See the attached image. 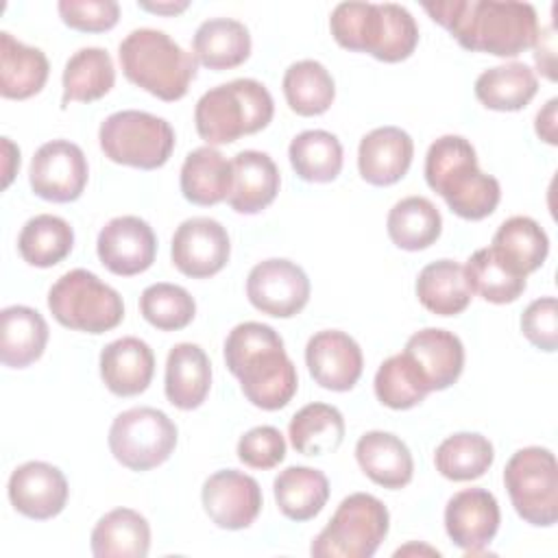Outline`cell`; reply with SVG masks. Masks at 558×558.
I'll list each match as a JSON object with an SVG mask.
<instances>
[{"label":"cell","instance_id":"3","mask_svg":"<svg viewBox=\"0 0 558 558\" xmlns=\"http://www.w3.org/2000/svg\"><path fill=\"white\" fill-rule=\"evenodd\" d=\"M425 181L464 220L490 216L501 198L499 181L477 166L473 144L462 135H442L427 148Z\"/></svg>","mask_w":558,"mask_h":558},{"label":"cell","instance_id":"11","mask_svg":"<svg viewBox=\"0 0 558 558\" xmlns=\"http://www.w3.org/2000/svg\"><path fill=\"white\" fill-rule=\"evenodd\" d=\"M177 425L172 418L148 405L120 412L109 427L111 456L131 471H150L163 464L177 447Z\"/></svg>","mask_w":558,"mask_h":558},{"label":"cell","instance_id":"14","mask_svg":"<svg viewBox=\"0 0 558 558\" xmlns=\"http://www.w3.org/2000/svg\"><path fill=\"white\" fill-rule=\"evenodd\" d=\"M231 255V242L227 229L207 216H194L183 220L170 246L174 268L192 279H207L220 272Z\"/></svg>","mask_w":558,"mask_h":558},{"label":"cell","instance_id":"48","mask_svg":"<svg viewBox=\"0 0 558 558\" xmlns=\"http://www.w3.org/2000/svg\"><path fill=\"white\" fill-rule=\"evenodd\" d=\"M556 109H558V98H549L547 105L536 113V122H534V129H536V135L556 146L558 144V116H556Z\"/></svg>","mask_w":558,"mask_h":558},{"label":"cell","instance_id":"21","mask_svg":"<svg viewBox=\"0 0 558 558\" xmlns=\"http://www.w3.org/2000/svg\"><path fill=\"white\" fill-rule=\"evenodd\" d=\"M403 353L416 366L432 392L453 386L464 368L462 340L447 329L425 327L412 333Z\"/></svg>","mask_w":558,"mask_h":558},{"label":"cell","instance_id":"45","mask_svg":"<svg viewBox=\"0 0 558 558\" xmlns=\"http://www.w3.org/2000/svg\"><path fill=\"white\" fill-rule=\"evenodd\" d=\"M57 11L65 26L81 33H105L120 20V4L113 0H61Z\"/></svg>","mask_w":558,"mask_h":558},{"label":"cell","instance_id":"25","mask_svg":"<svg viewBox=\"0 0 558 558\" xmlns=\"http://www.w3.org/2000/svg\"><path fill=\"white\" fill-rule=\"evenodd\" d=\"M211 388V364L207 353L194 342H179L166 360V399L179 410L203 405Z\"/></svg>","mask_w":558,"mask_h":558},{"label":"cell","instance_id":"10","mask_svg":"<svg viewBox=\"0 0 558 558\" xmlns=\"http://www.w3.org/2000/svg\"><path fill=\"white\" fill-rule=\"evenodd\" d=\"M504 484L517 514L534 527L558 521V462L545 447H523L504 469Z\"/></svg>","mask_w":558,"mask_h":558},{"label":"cell","instance_id":"38","mask_svg":"<svg viewBox=\"0 0 558 558\" xmlns=\"http://www.w3.org/2000/svg\"><path fill=\"white\" fill-rule=\"evenodd\" d=\"M490 248H495L514 270L527 277L547 259L549 240L534 218L512 216L499 225Z\"/></svg>","mask_w":558,"mask_h":558},{"label":"cell","instance_id":"12","mask_svg":"<svg viewBox=\"0 0 558 558\" xmlns=\"http://www.w3.org/2000/svg\"><path fill=\"white\" fill-rule=\"evenodd\" d=\"M89 168L85 153L70 140L41 144L28 168L31 190L50 203H72L81 198L87 185Z\"/></svg>","mask_w":558,"mask_h":558},{"label":"cell","instance_id":"34","mask_svg":"<svg viewBox=\"0 0 558 558\" xmlns=\"http://www.w3.org/2000/svg\"><path fill=\"white\" fill-rule=\"evenodd\" d=\"M61 105L94 102L107 96L116 83V68L105 48L89 46L76 50L63 68Z\"/></svg>","mask_w":558,"mask_h":558},{"label":"cell","instance_id":"36","mask_svg":"<svg viewBox=\"0 0 558 558\" xmlns=\"http://www.w3.org/2000/svg\"><path fill=\"white\" fill-rule=\"evenodd\" d=\"M288 436L303 456L333 453L344 440V416L329 403H307L290 418Z\"/></svg>","mask_w":558,"mask_h":558},{"label":"cell","instance_id":"2","mask_svg":"<svg viewBox=\"0 0 558 558\" xmlns=\"http://www.w3.org/2000/svg\"><path fill=\"white\" fill-rule=\"evenodd\" d=\"M225 362L255 408L281 410L296 395V366L270 325L257 320L235 325L225 340Z\"/></svg>","mask_w":558,"mask_h":558},{"label":"cell","instance_id":"46","mask_svg":"<svg viewBox=\"0 0 558 558\" xmlns=\"http://www.w3.org/2000/svg\"><path fill=\"white\" fill-rule=\"evenodd\" d=\"M238 458L251 469L268 471L286 458V440L272 425H257L238 440Z\"/></svg>","mask_w":558,"mask_h":558},{"label":"cell","instance_id":"33","mask_svg":"<svg viewBox=\"0 0 558 558\" xmlns=\"http://www.w3.org/2000/svg\"><path fill=\"white\" fill-rule=\"evenodd\" d=\"M536 92V72L521 61L488 68L475 78V98L493 111H519Z\"/></svg>","mask_w":558,"mask_h":558},{"label":"cell","instance_id":"39","mask_svg":"<svg viewBox=\"0 0 558 558\" xmlns=\"http://www.w3.org/2000/svg\"><path fill=\"white\" fill-rule=\"evenodd\" d=\"M74 246V231L68 220L52 214H39L24 222L17 235L22 259L35 268H50L63 262Z\"/></svg>","mask_w":558,"mask_h":558},{"label":"cell","instance_id":"43","mask_svg":"<svg viewBox=\"0 0 558 558\" xmlns=\"http://www.w3.org/2000/svg\"><path fill=\"white\" fill-rule=\"evenodd\" d=\"M373 386L379 403L390 410H410L432 392L403 351L379 364Z\"/></svg>","mask_w":558,"mask_h":558},{"label":"cell","instance_id":"19","mask_svg":"<svg viewBox=\"0 0 558 558\" xmlns=\"http://www.w3.org/2000/svg\"><path fill=\"white\" fill-rule=\"evenodd\" d=\"M9 501L11 506L35 521L57 517L68 504V480L65 475L41 460L20 464L9 477Z\"/></svg>","mask_w":558,"mask_h":558},{"label":"cell","instance_id":"32","mask_svg":"<svg viewBox=\"0 0 558 558\" xmlns=\"http://www.w3.org/2000/svg\"><path fill=\"white\" fill-rule=\"evenodd\" d=\"M275 501L279 512L290 521L314 519L329 499V480L323 471L312 466H288L275 482Z\"/></svg>","mask_w":558,"mask_h":558},{"label":"cell","instance_id":"44","mask_svg":"<svg viewBox=\"0 0 558 558\" xmlns=\"http://www.w3.org/2000/svg\"><path fill=\"white\" fill-rule=\"evenodd\" d=\"M140 312L153 327L161 331H179L196 316V301L177 283H153L140 296Z\"/></svg>","mask_w":558,"mask_h":558},{"label":"cell","instance_id":"22","mask_svg":"<svg viewBox=\"0 0 558 558\" xmlns=\"http://www.w3.org/2000/svg\"><path fill=\"white\" fill-rule=\"evenodd\" d=\"M155 375L153 349L135 338L124 336L100 351V377L109 392L118 397L142 395Z\"/></svg>","mask_w":558,"mask_h":558},{"label":"cell","instance_id":"31","mask_svg":"<svg viewBox=\"0 0 558 558\" xmlns=\"http://www.w3.org/2000/svg\"><path fill=\"white\" fill-rule=\"evenodd\" d=\"M416 296L432 314L456 316L469 307L473 290L466 281L462 264L453 259H438L418 272Z\"/></svg>","mask_w":558,"mask_h":558},{"label":"cell","instance_id":"51","mask_svg":"<svg viewBox=\"0 0 558 558\" xmlns=\"http://www.w3.org/2000/svg\"><path fill=\"white\" fill-rule=\"evenodd\" d=\"M408 554L440 556V551H438V549H432V547H427V545H416V543H410V545H405V547H401V549H397V551H395V556H408Z\"/></svg>","mask_w":558,"mask_h":558},{"label":"cell","instance_id":"9","mask_svg":"<svg viewBox=\"0 0 558 558\" xmlns=\"http://www.w3.org/2000/svg\"><path fill=\"white\" fill-rule=\"evenodd\" d=\"M100 150L120 166L140 170L161 168L174 150V131L168 120L148 111L124 109L107 116L98 129Z\"/></svg>","mask_w":558,"mask_h":558},{"label":"cell","instance_id":"15","mask_svg":"<svg viewBox=\"0 0 558 558\" xmlns=\"http://www.w3.org/2000/svg\"><path fill=\"white\" fill-rule=\"evenodd\" d=\"M96 253L109 272L118 277H133L153 266L157 238L153 227L140 216H118L100 229Z\"/></svg>","mask_w":558,"mask_h":558},{"label":"cell","instance_id":"27","mask_svg":"<svg viewBox=\"0 0 558 558\" xmlns=\"http://www.w3.org/2000/svg\"><path fill=\"white\" fill-rule=\"evenodd\" d=\"M46 318L28 305H9L0 312V360L9 368H26L44 355L48 344Z\"/></svg>","mask_w":558,"mask_h":558},{"label":"cell","instance_id":"28","mask_svg":"<svg viewBox=\"0 0 558 558\" xmlns=\"http://www.w3.org/2000/svg\"><path fill=\"white\" fill-rule=\"evenodd\" d=\"M48 57L33 46L0 33V94L9 100H26L39 94L48 81Z\"/></svg>","mask_w":558,"mask_h":558},{"label":"cell","instance_id":"23","mask_svg":"<svg viewBox=\"0 0 558 558\" xmlns=\"http://www.w3.org/2000/svg\"><path fill=\"white\" fill-rule=\"evenodd\" d=\"M231 168L233 187L227 203L233 211L253 216L266 209L277 198L281 177L270 155L262 150H240L231 159Z\"/></svg>","mask_w":558,"mask_h":558},{"label":"cell","instance_id":"49","mask_svg":"<svg viewBox=\"0 0 558 558\" xmlns=\"http://www.w3.org/2000/svg\"><path fill=\"white\" fill-rule=\"evenodd\" d=\"M17 170H20V148L9 137H2V172H4L2 187L11 185Z\"/></svg>","mask_w":558,"mask_h":558},{"label":"cell","instance_id":"35","mask_svg":"<svg viewBox=\"0 0 558 558\" xmlns=\"http://www.w3.org/2000/svg\"><path fill=\"white\" fill-rule=\"evenodd\" d=\"M386 229L395 246L403 251H423L440 238L442 216L429 198L405 196L388 211Z\"/></svg>","mask_w":558,"mask_h":558},{"label":"cell","instance_id":"17","mask_svg":"<svg viewBox=\"0 0 558 558\" xmlns=\"http://www.w3.org/2000/svg\"><path fill=\"white\" fill-rule=\"evenodd\" d=\"M499 523V504L486 488L458 490L445 506L447 536L466 554H480L495 538Z\"/></svg>","mask_w":558,"mask_h":558},{"label":"cell","instance_id":"20","mask_svg":"<svg viewBox=\"0 0 558 558\" xmlns=\"http://www.w3.org/2000/svg\"><path fill=\"white\" fill-rule=\"evenodd\" d=\"M414 157V142L399 126H377L368 131L357 146L360 177L377 187L401 181Z\"/></svg>","mask_w":558,"mask_h":558},{"label":"cell","instance_id":"26","mask_svg":"<svg viewBox=\"0 0 558 558\" xmlns=\"http://www.w3.org/2000/svg\"><path fill=\"white\" fill-rule=\"evenodd\" d=\"M181 194L192 205L209 207L229 198L233 187V168L214 146L190 150L181 166Z\"/></svg>","mask_w":558,"mask_h":558},{"label":"cell","instance_id":"41","mask_svg":"<svg viewBox=\"0 0 558 558\" xmlns=\"http://www.w3.org/2000/svg\"><path fill=\"white\" fill-rule=\"evenodd\" d=\"M288 157L294 172L307 183H329L342 170V144L323 129L299 133L288 146Z\"/></svg>","mask_w":558,"mask_h":558},{"label":"cell","instance_id":"24","mask_svg":"<svg viewBox=\"0 0 558 558\" xmlns=\"http://www.w3.org/2000/svg\"><path fill=\"white\" fill-rule=\"evenodd\" d=\"M355 460L371 482L390 490L408 486L414 475L408 445L390 432L373 429L362 434L355 442Z\"/></svg>","mask_w":558,"mask_h":558},{"label":"cell","instance_id":"29","mask_svg":"<svg viewBox=\"0 0 558 558\" xmlns=\"http://www.w3.org/2000/svg\"><path fill=\"white\" fill-rule=\"evenodd\" d=\"M194 59L216 72L242 65L251 54L248 28L231 17L205 20L192 37Z\"/></svg>","mask_w":558,"mask_h":558},{"label":"cell","instance_id":"40","mask_svg":"<svg viewBox=\"0 0 558 558\" xmlns=\"http://www.w3.org/2000/svg\"><path fill=\"white\" fill-rule=\"evenodd\" d=\"M283 96L296 116L312 118L325 113L331 107L336 98V83L320 61L303 59L286 70Z\"/></svg>","mask_w":558,"mask_h":558},{"label":"cell","instance_id":"4","mask_svg":"<svg viewBox=\"0 0 558 558\" xmlns=\"http://www.w3.org/2000/svg\"><path fill=\"white\" fill-rule=\"evenodd\" d=\"M338 46L368 52L377 61L399 63L418 44V26L412 13L395 2H340L329 17Z\"/></svg>","mask_w":558,"mask_h":558},{"label":"cell","instance_id":"8","mask_svg":"<svg viewBox=\"0 0 558 558\" xmlns=\"http://www.w3.org/2000/svg\"><path fill=\"white\" fill-rule=\"evenodd\" d=\"M48 310L59 325L94 336L118 327L124 318L118 290L85 268L68 270L52 283Z\"/></svg>","mask_w":558,"mask_h":558},{"label":"cell","instance_id":"18","mask_svg":"<svg viewBox=\"0 0 558 558\" xmlns=\"http://www.w3.org/2000/svg\"><path fill=\"white\" fill-rule=\"evenodd\" d=\"M305 364L314 381L333 392L351 390L362 377L360 344L340 329H323L307 340Z\"/></svg>","mask_w":558,"mask_h":558},{"label":"cell","instance_id":"37","mask_svg":"<svg viewBox=\"0 0 558 558\" xmlns=\"http://www.w3.org/2000/svg\"><path fill=\"white\" fill-rule=\"evenodd\" d=\"M466 281L473 294H480L484 301L504 305L517 301L527 283V277L514 270L495 248H477L464 266Z\"/></svg>","mask_w":558,"mask_h":558},{"label":"cell","instance_id":"47","mask_svg":"<svg viewBox=\"0 0 558 558\" xmlns=\"http://www.w3.org/2000/svg\"><path fill=\"white\" fill-rule=\"evenodd\" d=\"M523 336L541 351L558 349V303L554 296L534 299L521 314Z\"/></svg>","mask_w":558,"mask_h":558},{"label":"cell","instance_id":"7","mask_svg":"<svg viewBox=\"0 0 558 558\" xmlns=\"http://www.w3.org/2000/svg\"><path fill=\"white\" fill-rule=\"evenodd\" d=\"M388 527L390 514L381 499L368 493H351L312 541L310 554L314 558H371Z\"/></svg>","mask_w":558,"mask_h":558},{"label":"cell","instance_id":"30","mask_svg":"<svg viewBox=\"0 0 558 558\" xmlns=\"http://www.w3.org/2000/svg\"><path fill=\"white\" fill-rule=\"evenodd\" d=\"M150 549V525L133 508H116L98 519L92 530L96 558H144Z\"/></svg>","mask_w":558,"mask_h":558},{"label":"cell","instance_id":"5","mask_svg":"<svg viewBox=\"0 0 558 558\" xmlns=\"http://www.w3.org/2000/svg\"><path fill=\"white\" fill-rule=\"evenodd\" d=\"M118 57L124 76L133 85L166 102L183 98L198 70L194 54L157 28L131 31L120 41Z\"/></svg>","mask_w":558,"mask_h":558},{"label":"cell","instance_id":"16","mask_svg":"<svg viewBox=\"0 0 558 558\" xmlns=\"http://www.w3.org/2000/svg\"><path fill=\"white\" fill-rule=\"evenodd\" d=\"M201 501L218 527L244 530L259 517L264 497L255 477L235 469H222L205 480Z\"/></svg>","mask_w":558,"mask_h":558},{"label":"cell","instance_id":"42","mask_svg":"<svg viewBox=\"0 0 558 558\" xmlns=\"http://www.w3.org/2000/svg\"><path fill=\"white\" fill-rule=\"evenodd\" d=\"M495 460L493 442L475 432H458L445 438L434 453L436 471L451 482L482 477Z\"/></svg>","mask_w":558,"mask_h":558},{"label":"cell","instance_id":"6","mask_svg":"<svg viewBox=\"0 0 558 558\" xmlns=\"http://www.w3.org/2000/svg\"><path fill=\"white\" fill-rule=\"evenodd\" d=\"M275 116L268 87L255 78H235L207 89L194 109V124L207 146L231 144L259 133Z\"/></svg>","mask_w":558,"mask_h":558},{"label":"cell","instance_id":"50","mask_svg":"<svg viewBox=\"0 0 558 558\" xmlns=\"http://www.w3.org/2000/svg\"><path fill=\"white\" fill-rule=\"evenodd\" d=\"M140 9L144 11H150V13H157V15H177L181 11H185L190 7L187 0H166V2H137Z\"/></svg>","mask_w":558,"mask_h":558},{"label":"cell","instance_id":"13","mask_svg":"<svg viewBox=\"0 0 558 558\" xmlns=\"http://www.w3.org/2000/svg\"><path fill=\"white\" fill-rule=\"evenodd\" d=\"M310 279L305 270L281 257L255 264L246 277V296L255 310L275 318L296 316L310 301Z\"/></svg>","mask_w":558,"mask_h":558},{"label":"cell","instance_id":"1","mask_svg":"<svg viewBox=\"0 0 558 558\" xmlns=\"http://www.w3.org/2000/svg\"><path fill=\"white\" fill-rule=\"evenodd\" d=\"M423 9L471 52L517 57L532 48L541 33L536 9L527 2L445 0L423 2Z\"/></svg>","mask_w":558,"mask_h":558}]
</instances>
